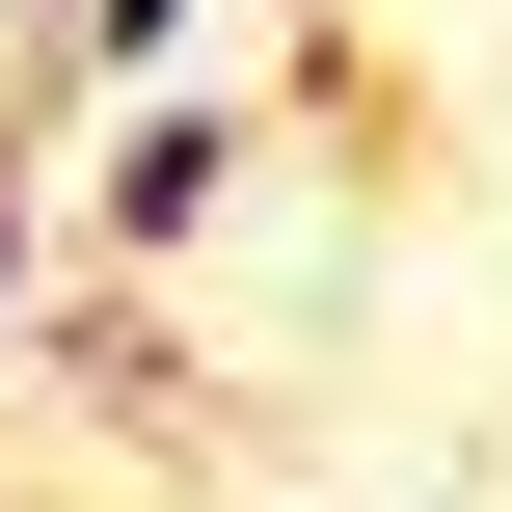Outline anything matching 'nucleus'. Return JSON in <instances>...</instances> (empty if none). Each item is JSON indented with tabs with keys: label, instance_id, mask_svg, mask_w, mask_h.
<instances>
[{
	"label": "nucleus",
	"instance_id": "3",
	"mask_svg": "<svg viewBox=\"0 0 512 512\" xmlns=\"http://www.w3.org/2000/svg\"><path fill=\"white\" fill-rule=\"evenodd\" d=\"M0 324H27V162H0Z\"/></svg>",
	"mask_w": 512,
	"mask_h": 512
},
{
	"label": "nucleus",
	"instance_id": "2",
	"mask_svg": "<svg viewBox=\"0 0 512 512\" xmlns=\"http://www.w3.org/2000/svg\"><path fill=\"white\" fill-rule=\"evenodd\" d=\"M162 54H189V0H81V27L27 54V108H108V81H162Z\"/></svg>",
	"mask_w": 512,
	"mask_h": 512
},
{
	"label": "nucleus",
	"instance_id": "1",
	"mask_svg": "<svg viewBox=\"0 0 512 512\" xmlns=\"http://www.w3.org/2000/svg\"><path fill=\"white\" fill-rule=\"evenodd\" d=\"M216 189H243V135H216V108H135V135H108V243H189Z\"/></svg>",
	"mask_w": 512,
	"mask_h": 512
}]
</instances>
